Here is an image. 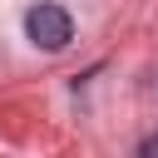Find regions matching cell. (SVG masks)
<instances>
[{
    "instance_id": "cell-1",
    "label": "cell",
    "mask_w": 158,
    "mask_h": 158,
    "mask_svg": "<svg viewBox=\"0 0 158 158\" xmlns=\"http://www.w3.org/2000/svg\"><path fill=\"white\" fill-rule=\"evenodd\" d=\"M25 35H30L40 49H64V44L74 40V20H69V10H59V5H35V10L25 15Z\"/></svg>"
},
{
    "instance_id": "cell-2",
    "label": "cell",
    "mask_w": 158,
    "mask_h": 158,
    "mask_svg": "<svg viewBox=\"0 0 158 158\" xmlns=\"http://www.w3.org/2000/svg\"><path fill=\"white\" fill-rule=\"evenodd\" d=\"M143 153H148V158L158 153V133H153V138H143Z\"/></svg>"
}]
</instances>
